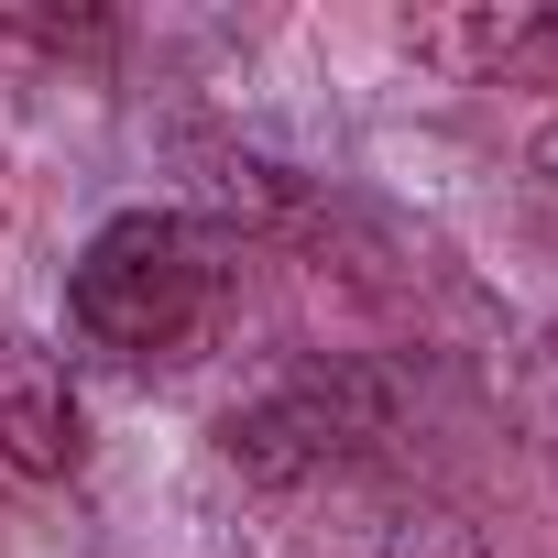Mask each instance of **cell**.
I'll return each instance as SVG.
<instances>
[{
    "label": "cell",
    "mask_w": 558,
    "mask_h": 558,
    "mask_svg": "<svg viewBox=\"0 0 558 558\" xmlns=\"http://www.w3.org/2000/svg\"><path fill=\"white\" fill-rule=\"evenodd\" d=\"M230 296V252L186 219V208H121L88 230L77 274H66V318L110 351V362H186L219 329Z\"/></svg>",
    "instance_id": "1"
},
{
    "label": "cell",
    "mask_w": 558,
    "mask_h": 558,
    "mask_svg": "<svg viewBox=\"0 0 558 558\" xmlns=\"http://www.w3.org/2000/svg\"><path fill=\"white\" fill-rule=\"evenodd\" d=\"M373 438H384L373 373H296V384H274V395H252V405L219 416V449L252 482H318V471L362 460Z\"/></svg>",
    "instance_id": "2"
},
{
    "label": "cell",
    "mask_w": 558,
    "mask_h": 558,
    "mask_svg": "<svg viewBox=\"0 0 558 558\" xmlns=\"http://www.w3.org/2000/svg\"><path fill=\"white\" fill-rule=\"evenodd\" d=\"M0 460L23 482H66L88 460V416H77V384L45 340H0Z\"/></svg>",
    "instance_id": "3"
},
{
    "label": "cell",
    "mask_w": 558,
    "mask_h": 558,
    "mask_svg": "<svg viewBox=\"0 0 558 558\" xmlns=\"http://www.w3.org/2000/svg\"><path fill=\"white\" fill-rule=\"evenodd\" d=\"M525 12H536V0H460V12H405L395 45H405L427 77H449V88H504V56H514Z\"/></svg>",
    "instance_id": "4"
},
{
    "label": "cell",
    "mask_w": 558,
    "mask_h": 558,
    "mask_svg": "<svg viewBox=\"0 0 558 558\" xmlns=\"http://www.w3.org/2000/svg\"><path fill=\"white\" fill-rule=\"evenodd\" d=\"M504 405H514V427H525V438H547V449H558V318H547V329L514 351V373H504Z\"/></svg>",
    "instance_id": "5"
},
{
    "label": "cell",
    "mask_w": 558,
    "mask_h": 558,
    "mask_svg": "<svg viewBox=\"0 0 558 558\" xmlns=\"http://www.w3.org/2000/svg\"><path fill=\"white\" fill-rule=\"evenodd\" d=\"M384 558H493V547H482L449 504H405V514H395V536H384Z\"/></svg>",
    "instance_id": "6"
},
{
    "label": "cell",
    "mask_w": 558,
    "mask_h": 558,
    "mask_svg": "<svg viewBox=\"0 0 558 558\" xmlns=\"http://www.w3.org/2000/svg\"><path fill=\"white\" fill-rule=\"evenodd\" d=\"M0 34H23V45H45V56H66V45H110V12H12V0H0Z\"/></svg>",
    "instance_id": "7"
},
{
    "label": "cell",
    "mask_w": 558,
    "mask_h": 558,
    "mask_svg": "<svg viewBox=\"0 0 558 558\" xmlns=\"http://www.w3.org/2000/svg\"><path fill=\"white\" fill-rule=\"evenodd\" d=\"M504 88H558V12H547V0L525 12V34L504 56Z\"/></svg>",
    "instance_id": "8"
}]
</instances>
